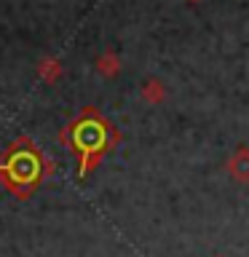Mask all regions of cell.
I'll return each instance as SVG.
<instances>
[{
	"label": "cell",
	"instance_id": "1",
	"mask_svg": "<svg viewBox=\"0 0 249 257\" xmlns=\"http://www.w3.org/2000/svg\"><path fill=\"white\" fill-rule=\"evenodd\" d=\"M230 169H233V174H236L238 180H249V150H241L238 156L233 158Z\"/></svg>",
	"mask_w": 249,
	"mask_h": 257
}]
</instances>
